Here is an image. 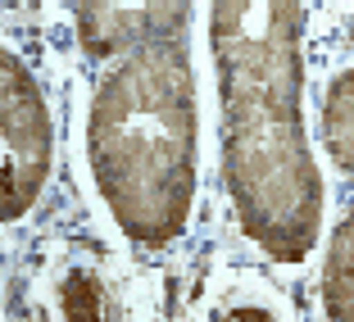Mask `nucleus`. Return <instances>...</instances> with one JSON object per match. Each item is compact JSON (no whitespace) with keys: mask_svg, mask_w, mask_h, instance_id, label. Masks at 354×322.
Returning <instances> with one entry per match:
<instances>
[{"mask_svg":"<svg viewBox=\"0 0 354 322\" xmlns=\"http://www.w3.org/2000/svg\"><path fill=\"white\" fill-rule=\"evenodd\" d=\"M304 0H209L223 100V187L241 231L272 263L318 245L323 177L304 132Z\"/></svg>","mask_w":354,"mask_h":322,"instance_id":"nucleus-1","label":"nucleus"},{"mask_svg":"<svg viewBox=\"0 0 354 322\" xmlns=\"http://www.w3.org/2000/svg\"><path fill=\"white\" fill-rule=\"evenodd\" d=\"M196 73L187 46L155 41L123 55L95 86L86 159L118 231L146 249L173 245L196 200Z\"/></svg>","mask_w":354,"mask_h":322,"instance_id":"nucleus-2","label":"nucleus"},{"mask_svg":"<svg viewBox=\"0 0 354 322\" xmlns=\"http://www.w3.org/2000/svg\"><path fill=\"white\" fill-rule=\"evenodd\" d=\"M50 114L41 86L14 50L0 55V214L23 218L50 177Z\"/></svg>","mask_w":354,"mask_h":322,"instance_id":"nucleus-3","label":"nucleus"},{"mask_svg":"<svg viewBox=\"0 0 354 322\" xmlns=\"http://www.w3.org/2000/svg\"><path fill=\"white\" fill-rule=\"evenodd\" d=\"M191 0H77V41L86 59H114L155 41H182Z\"/></svg>","mask_w":354,"mask_h":322,"instance_id":"nucleus-4","label":"nucleus"},{"mask_svg":"<svg viewBox=\"0 0 354 322\" xmlns=\"http://www.w3.org/2000/svg\"><path fill=\"white\" fill-rule=\"evenodd\" d=\"M323 309L336 322H354V200L336 222L323 259Z\"/></svg>","mask_w":354,"mask_h":322,"instance_id":"nucleus-5","label":"nucleus"},{"mask_svg":"<svg viewBox=\"0 0 354 322\" xmlns=\"http://www.w3.org/2000/svg\"><path fill=\"white\" fill-rule=\"evenodd\" d=\"M323 146L345 177H354V68L332 77L323 95Z\"/></svg>","mask_w":354,"mask_h":322,"instance_id":"nucleus-6","label":"nucleus"},{"mask_svg":"<svg viewBox=\"0 0 354 322\" xmlns=\"http://www.w3.org/2000/svg\"><path fill=\"white\" fill-rule=\"evenodd\" d=\"M227 318H272L268 309H250V304H245V309H227Z\"/></svg>","mask_w":354,"mask_h":322,"instance_id":"nucleus-7","label":"nucleus"}]
</instances>
